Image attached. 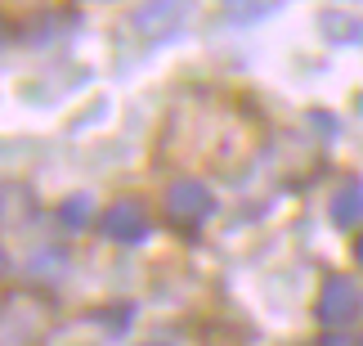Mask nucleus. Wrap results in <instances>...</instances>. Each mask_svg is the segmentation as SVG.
Instances as JSON below:
<instances>
[{
	"label": "nucleus",
	"mask_w": 363,
	"mask_h": 346,
	"mask_svg": "<svg viewBox=\"0 0 363 346\" xmlns=\"http://www.w3.org/2000/svg\"><path fill=\"white\" fill-rule=\"evenodd\" d=\"M318 27L328 32V40H363V23L354 18V13H341V9H323L318 13Z\"/></svg>",
	"instance_id": "nucleus-8"
},
{
	"label": "nucleus",
	"mask_w": 363,
	"mask_h": 346,
	"mask_svg": "<svg viewBox=\"0 0 363 346\" xmlns=\"http://www.w3.org/2000/svg\"><path fill=\"white\" fill-rule=\"evenodd\" d=\"M90 212H94V202L86 198V193H72V198L59 202V220H63L67 229H86L90 225Z\"/></svg>",
	"instance_id": "nucleus-9"
},
{
	"label": "nucleus",
	"mask_w": 363,
	"mask_h": 346,
	"mask_svg": "<svg viewBox=\"0 0 363 346\" xmlns=\"http://www.w3.org/2000/svg\"><path fill=\"white\" fill-rule=\"evenodd\" d=\"M0 274H5V252H0Z\"/></svg>",
	"instance_id": "nucleus-14"
},
{
	"label": "nucleus",
	"mask_w": 363,
	"mask_h": 346,
	"mask_svg": "<svg viewBox=\"0 0 363 346\" xmlns=\"http://www.w3.org/2000/svg\"><path fill=\"white\" fill-rule=\"evenodd\" d=\"M274 5H278V0H225L229 18H238V23H256V18H264Z\"/></svg>",
	"instance_id": "nucleus-10"
},
{
	"label": "nucleus",
	"mask_w": 363,
	"mask_h": 346,
	"mask_svg": "<svg viewBox=\"0 0 363 346\" xmlns=\"http://www.w3.org/2000/svg\"><path fill=\"white\" fill-rule=\"evenodd\" d=\"M332 220L345 225V229L363 220V180H345V185L332 193Z\"/></svg>",
	"instance_id": "nucleus-7"
},
{
	"label": "nucleus",
	"mask_w": 363,
	"mask_h": 346,
	"mask_svg": "<svg viewBox=\"0 0 363 346\" xmlns=\"http://www.w3.org/2000/svg\"><path fill=\"white\" fill-rule=\"evenodd\" d=\"M211 216H216V193L202 180H193V175L171 180V189H166V220L179 234H198Z\"/></svg>",
	"instance_id": "nucleus-2"
},
{
	"label": "nucleus",
	"mask_w": 363,
	"mask_h": 346,
	"mask_svg": "<svg viewBox=\"0 0 363 346\" xmlns=\"http://www.w3.org/2000/svg\"><path fill=\"white\" fill-rule=\"evenodd\" d=\"M314 315L323 320L328 328H345L363 315V288L350 279V274H332V279L318 288V301H314Z\"/></svg>",
	"instance_id": "nucleus-3"
},
{
	"label": "nucleus",
	"mask_w": 363,
	"mask_h": 346,
	"mask_svg": "<svg viewBox=\"0 0 363 346\" xmlns=\"http://www.w3.org/2000/svg\"><path fill=\"white\" fill-rule=\"evenodd\" d=\"M5 40H9V23L0 18V45H5Z\"/></svg>",
	"instance_id": "nucleus-13"
},
{
	"label": "nucleus",
	"mask_w": 363,
	"mask_h": 346,
	"mask_svg": "<svg viewBox=\"0 0 363 346\" xmlns=\"http://www.w3.org/2000/svg\"><path fill=\"white\" fill-rule=\"evenodd\" d=\"M189 18V0H144V5L135 9V27L144 36H175L179 27Z\"/></svg>",
	"instance_id": "nucleus-5"
},
{
	"label": "nucleus",
	"mask_w": 363,
	"mask_h": 346,
	"mask_svg": "<svg viewBox=\"0 0 363 346\" xmlns=\"http://www.w3.org/2000/svg\"><path fill=\"white\" fill-rule=\"evenodd\" d=\"M318 346H359L350 333H328V337H318Z\"/></svg>",
	"instance_id": "nucleus-11"
},
{
	"label": "nucleus",
	"mask_w": 363,
	"mask_h": 346,
	"mask_svg": "<svg viewBox=\"0 0 363 346\" xmlns=\"http://www.w3.org/2000/svg\"><path fill=\"white\" fill-rule=\"evenodd\" d=\"M354 266L363 270V234H359V239H354Z\"/></svg>",
	"instance_id": "nucleus-12"
},
{
	"label": "nucleus",
	"mask_w": 363,
	"mask_h": 346,
	"mask_svg": "<svg viewBox=\"0 0 363 346\" xmlns=\"http://www.w3.org/2000/svg\"><path fill=\"white\" fill-rule=\"evenodd\" d=\"M36 212V198L27 185H13V180H0V220L5 225H23V220H32Z\"/></svg>",
	"instance_id": "nucleus-6"
},
{
	"label": "nucleus",
	"mask_w": 363,
	"mask_h": 346,
	"mask_svg": "<svg viewBox=\"0 0 363 346\" xmlns=\"http://www.w3.org/2000/svg\"><path fill=\"white\" fill-rule=\"evenodd\" d=\"M50 297L36 293V288H13V293L0 297V346H23L32 342L40 328L50 324Z\"/></svg>",
	"instance_id": "nucleus-1"
},
{
	"label": "nucleus",
	"mask_w": 363,
	"mask_h": 346,
	"mask_svg": "<svg viewBox=\"0 0 363 346\" xmlns=\"http://www.w3.org/2000/svg\"><path fill=\"white\" fill-rule=\"evenodd\" d=\"M148 225H152V220L144 212V202H135V198H121V202H113L99 216V229L113 243H144L148 239Z\"/></svg>",
	"instance_id": "nucleus-4"
}]
</instances>
